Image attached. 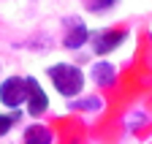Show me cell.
Masks as SVG:
<instances>
[{
  "instance_id": "obj_8",
  "label": "cell",
  "mask_w": 152,
  "mask_h": 144,
  "mask_svg": "<svg viewBox=\"0 0 152 144\" xmlns=\"http://www.w3.org/2000/svg\"><path fill=\"white\" fill-rule=\"evenodd\" d=\"M120 0H90V11H95V14H103V11H109V8H114Z\"/></svg>"
},
{
  "instance_id": "obj_9",
  "label": "cell",
  "mask_w": 152,
  "mask_h": 144,
  "mask_svg": "<svg viewBox=\"0 0 152 144\" xmlns=\"http://www.w3.org/2000/svg\"><path fill=\"white\" fill-rule=\"evenodd\" d=\"M16 117L14 114H0V136H8V131L14 128Z\"/></svg>"
},
{
  "instance_id": "obj_1",
  "label": "cell",
  "mask_w": 152,
  "mask_h": 144,
  "mask_svg": "<svg viewBox=\"0 0 152 144\" xmlns=\"http://www.w3.org/2000/svg\"><path fill=\"white\" fill-rule=\"evenodd\" d=\"M46 74L52 79L54 90L63 98H76L84 90V71L79 65H73V63H54Z\"/></svg>"
},
{
  "instance_id": "obj_5",
  "label": "cell",
  "mask_w": 152,
  "mask_h": 144,
  "mask_svg": "<svg viewBox=\"0 0 152 144\" xmlns=\"http://www.w3.org/2000/svg\"><path fill=\"white\" fill-rule=\"evenodd\" d=\"M125 41H128V30H106V33L92 35V49L98 55H109V52L120 49Z\"/></svg>"
},
{
  "instance_id": "obj_6",
  "label": "cell",
  "mask_w": 152,
  "mask_h": 144,
  "mask_svg": "<svg viewBox=\"0 0 152 144\" xmlns=\"http://www.w3.org/2000/svg\"><path fill=\"white\" fill-rule=\"evenodd\" d=\"M90 79L98 87H109V84H114V79H117V68H114L109 60H101V63H95L90 68Z\"/></svg>"
},
{
  "instance_id": "obj_7",
  "label": "cell",
  "mask_w": 152,
  "mask_h": 144,
  "mask_svg": "<svg viewBox=\"0 0 152 144\" xmlns=\"http://www.w3.org/2000/svg\"><path fill=\"white\" fill-rule=\"evenodd\" d=\"M22 141H25V144H52L54 136H52V131L46 128V125L35 122V125H27V128H25Z\"/></svg>"
},
{
  "instance_id": "obj_4",
  "label": "cell",
  "mask_w": 152,
  "mask_h": 144,
  "mask_svg": "<svg viewBox=\"0 0 152 144\" xmlns=\"http://www.w3.org/2000/svg\"><path fill=\"white\" fill-rule=\"evenodd\" d=\"M65 35H63V46L65 49H82L87 41H90V27L79 19V16H71L65 19Z\"/></svg>"
},
{
  "instance_id": "obj_3",
  "label": "cell",
  "mask_w": 152,
  "mask_h": 144,
  "mask_svg": "<svg viewBox=\"0 0 152 144\" xmlns=\"http://www.w3.org/2000/svg\"><path fill=\"white\" fill-rule=\"evenodd\" d=\"M25 84H27V101H25L27 114L30 117L46 114V109H49V95L44 93V87L38 84V79L35 76H25Z\"/></svg>"
},
{
  "instance_id": "obj_2",
  "label": "cell",
  "mask_w": 152,
  "mask_h": 144,
  "mask_svg": "<svg viewBox=\"0 0 152 144\" xmlns=\"http://www.w3.org/2000/svg\"><path fill=\"white\" fill-rule=\"evenodd\" d=\"M27 101V84L25 76H8L0 82V103L8 109H19Z\"/></svg>"
}]
</instances>
